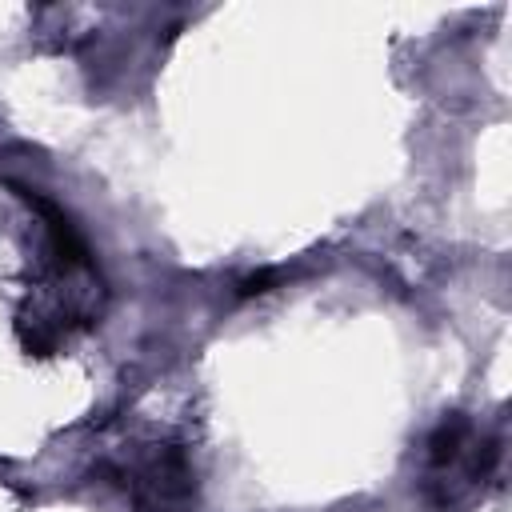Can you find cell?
<instances>
[{
  "mask_svg": "<svg viewBox=\"0 0 512 512\" xmlns=\"http://www.w3.org/2000/svg\"><path fill=\"white\" fill-rule=\"evenodd\" d=\"M100 472L124 488L136 512H184L196 500V472L180 444H148L124 460L104 464Z\"/></svg>",
  "mask_w": 512,
  "mask_h": 512,
  "instance_id": "obj_1",
  "label": "cell"
},
{
  "mask_svg": "<svg viewBox=\"0 0 512 512\" xmlns=\"http://www.w3.org/2000/svg\"><path fill=\"white\" fill-rule=\"evenodd\" d=\"M276 272H256V276H248V280H240V296L248 300V296H264V292H272L276 288Z\"/></svg>",
  "mask_w": 512,
  "mask_h": 512,
  "instance_id": "obj_2",
  "label": "cell"
}]
</instances>
